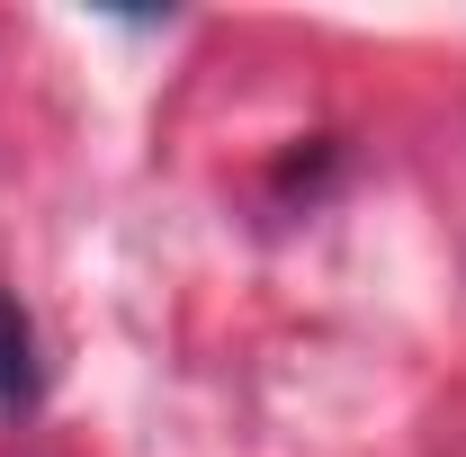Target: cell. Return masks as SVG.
Here are the masks:
<instances>
[{
	"label": "cell",
	"instance_id": "1",
	"mask_svg": "<svg viewBox=\"0 0 466 457\" xmlns=\"http://www.w3.org/2000/svg\"><path fill=\"white\" fill-rule=\"evenodd\" d=\"M36 386H46V368H36V332H27L18 296H0V412H27Z\"/></svg>",
	"mask_w": 466,
	"mask_h": 457
}]
</instances>
